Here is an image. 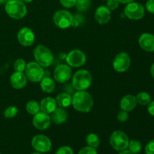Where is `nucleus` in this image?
Instances as JSON below:
<instances>
[{
    "mask_svg": "<svg viewBox=\"0 0 154 154\" xmlns=\"http://www.w3.org/2000/svg\"><path fill=\"white\" fill-rule=\"evenodd\" d=\"M72 105L74 108L81 113H88L93 106V100L88 92L78 91L72 96Z\"/></svg>",
    "mask_w": 154,
    "mask_h": 154,
    "instance_id": "nucleus-1",
    "label": "nucleus"
},
{
    "mask_svg": "<svg viewBox=\"0 0 154 154\" xmlns=\"http://www.w3.org/2000/svg\"><path fill=\"white\" fill-rule=\"evenodd\" d=\"M5 8L8 16L15 20L22 19L27 14L26 6L21 0H8Z\"/></svg>",
    "mask_w": 154,
    "mask_h": 154,
    "instance_id": "nucleus-2",
    "label": "nucleus"
},
{
    "mask_svg": "<svg viewBox=\"0 0 154 154\" xmlns=\"http://www.w3.org/2000/svg\"><path fill=\"white\" fill-rule=\"evenodd\" d=\"M92 84V75L89 71L81 69L75 72L72 80V85L78 91L87 90Z\"/></svg>",
    "mask_w": 154,
    "mask_h": 154,
    "instance_id": "nucleus-3",
    "label": "nucleus"
},
{
    "mask_svg": "<svg viewBox=\"0 0 154 154\" xmlns=\"http://www.w3.org/2000/svg\"><path fill=\"white\" fill-rule=\"evenodd\" d=\"M36 63L42 67H48L53 63L54 60V55L51 50L44 45H38L33 52Z\"/></svg>",
    "mask_w": 154,
    "mask_h": 154,
    "instance_id": "nucleus-4",
    "label": "nucleus"
},
{
    "mask_svg": "<svg viewBox=\"0 0 154 154\" xmlns=\"http://www.w3.org/2000/svg\"><path fill=\"white\" fill-rule=\"evenodd\" d=\"M25 75L27 79L31 82H40L45 77V71L43 67L36 62H30L26 64L25 69Z\"/></svg>",
    "mask_w": 154,
    "mask_h": 154,
    "instance_id": "nucleus-5",
    "label": "nucleus"
},
{
    "mask_svg": "<svg viewBox=\"0 0 154 154\" xmlns=\"http://www.w3.org/2000/svg\"><path fill=\"white\" fill-rule=\"evenodd\" d=\"M129 139L125 132L120 130L114 131L110 137L111 146L117 151L126 150L129 145Z\"/></svg>",
    "mask_w": 154,
    "mask_h": 154,
    "instance_id": "nucleus-6",
    "label": "nucleus"
},
{
    "mask_svg": "<svg viewBox=\"0 0 154 154\" xmlns=\"http://www.w3.org/2000/svg\"><path fill=\"white\" fill-rule=\"evenodd\" d=\"M74 17L69 11H57L53 17L55 25L60 29H66L72 25Z\"/></svg>",
    "mask_w": 154,
    "mask_h": 154,
    "instance_id": "nucleus-7",
    "label": "nucleus"
},
{
    "mask_svg": "<svg viewBox=\"0 0 154 154\" xmlns=\"http://www.w3.org/2000/svg\"><path fill=\"white\" fill-rule=\"evenodd\" d=\"M145 10L144 7L138 2L128 3L125 7L124 14L129 19L140 20L144 17Z\"/></svg>",
    "mask_w": 154,
    "mask_h": 154,
    "instance_id": "nucleus-8",
    "label": "nucleus"
},
{
    "mask_svg": "<svg viewBox=\"0 0 154 154\" xmlns=\"http://www.w3.org/2000/svg\"><path fill=\"white\" fill-rule=\"evenodd\" d=\"M66 60L69 66L78 68L85 64L87 57L81 50H73L68 54Z\"/></svg>",
    "mask_w": 154,
    "mask_h": 154,
    "instance_id": "nucleus-9",
    "label": "nucleus"
},
{
    "mask_svg": "<svg viewBox=\"0 0 154 154\" xmlns=\"http://www.w3.org/2000/svg\"><path fill=\"white\" fill-rule=\"evenodd\" d=\"M32 146L39 153H47L51 150V141L44 135H37L32 139Z\"/></svg>",
    "mask_w": 154,
    "mask_h": 154,
    "instance_id": "nucleus-10",
    "label": "nucleus"
},
{
    "mask_svg": "<svg viewBox=\"0 0 154 154\" xmlns=\"http://www.w3.org/2000/svg\"><path fill=\"white\" fill-rule=\"evenodd\" d=\"M131 59L127 53L121 52L117 54L113 61V67L117 72H125L129 68Z\"/></svg>",
    "mask_w": 154,
    "mask_h": 154,
    "instance_id": "nucleus-11",
    "label": "nucleus"
},
{
    "mask_svg": "<svg viewBox=\"0 0 154 154\" xmlns=\"http://www.w3.org/2000/svg\"><path fill=\"white\" fill-rule=\"evenodd\" d=\"M54 79L59 83H66L72 77V69L69 65L60 64L56 67L54 73Z\"/></svg>",
    "mask_w": 154,
    "mask_h": 154,
    "instance_id": "nucleus-12",
    "label": "nucleus"
},
{
    "mask_svg": "<svg viewBox=\"0 0 154 154\" xmlns=\"http://www.w3.org/2000/svg\"><path fill=\"white\" fill-rule=\"evenodd\" d=\"M35 34L29 27H23L17 33V40L21 45L24 47H29L35 42Z\"/></svg>",
    "mask_w": 154,
    "mask_h": 154,
    "instance_id": "nucleus-13",
    "label": "nucleus"
},
{
    "mask_svg": "<svg viewBox=\"0 0 154 154\" xmlns=\"http://www.w3.org/2000/svg\"><path fill=\"white\" fill-rule=\"evenodd\" d=\"M32 123L36 129L39 130H45L51 126V118L46 113L39 111L33 117Z\"/></svg>",
    "mask_w": 154,
    "mask_h": 154,
    "instance_id": "nucleus-14",
    "label": "nucleus"
},
{
    "mask_svg": "<svg viewBox=\"0 0 154 154\" xmlns=\"http://www.w3.org/2000/svg\"><path fill=\"white\" fill-rule=\"evenodd\" d=\"M27 78L23 72H15L10 78V82L12 87L16 90H21L24 88L27 84Z\"/></svg>",
    "mask_w": 154,
    "mask_h": 154,
    "instance_id": "nucleus-15",
    "label": "nucleus"
},
{
    "mask_svg": "<svg viewBox=\"0 0 154 154\" xmlns=\"http://www.w3.org/2000/svg\"><path fill=\"white\" fill-rule=\"evenodd\" d=\"M138 44L144 51H154V35L150 33H143L138 39Z\"/></svg>",
    "mask_w": 154,
    "mask_h": 154,
    "instance_id": "nucleus-16",
    "label": "nucleus"
},
{
    "mask_svg": "<svg viewBox=\"0 0 154 154\" xmlns=\"http://www.w3.org/2000/svg\"><path fill=\"white\" fill-rule=\"evenodd\" d=\"M111 10L107 6H99L95 13V18L96 21L101 25H104L109 22L111 19Z\"/></svg>",
    "mask_w": 154,
    "mask_h": 154,
    "instance_id": "nucleus-17",
    "label": "nucleus"
},
{
    "mask_svg": "<svg viewBox=\"0 0 154 154\" xmlns=\"http://www.w3.org/2000/svg\"><path fill=\"white\" fill-rule=\"evenodd\" d=\"M41 111L46 114H52L53 111L57 108V102L56 99L52 97H46L42 99L40 102Z\"/></svg>",
    "mask_w": 154,
    "mask_h": 154,
    "instance_id": "nucleus-18",
    "label": "nucleus"
},
{
    "mask_svg": "<svg viewBox=\"0 0 154 154\" xmlns=\"http://www.w3.org/2000/svg\"><path fill=\"white\" fill-rule=\"evenodd\" d=\"M136 97L132 95H126L121 99L120 103V108L125 111H131L135 109L137 105Z\"/></svg>",
    "mask_w": 154,
    "mask_h": 154,
    "instance_id": "nucleus-19",
    "label": "nucleus"
},
{
    "mask_svg": "<svg viewBox=\"0 0 154 154\" xmlns=\"http://www.w3.org/2000/svg\"><path fill=\"white\" fill-rule=\"evenodd\" d=\"M51 118V121L54 122L55 124H63V123H65L67 120L68 114L63 108H61V107L57 108H57L53 111Z\"/></svg>",
    "mask_w": 154,
    "mask_h": 154,
    "instance_id": "nucleus-20",
    "label": "nucleus"
},
{
    "mask_svg": "<svg viewBox=\"0 0 154 154\" xmlns=\"http://www.w3.org/2000/svg\"><path fill=\"white\" fill-rule=\"evenodd\" d=\"M41 88L42 91L46 93H51L54 91L56 87L55 82L52 78L48 76H45L40 81Z\"/></svg>",
    "mask_w": 154,
    "mask_h": 154,
    "instance_id": "nucleus-21",
    "label": "nucleus"
},
{
    "mask_svg": "<svg viewBox=\"0 0 154 154\" xmlns=\"http://www.w3.org/2000/svg\"><path fill=\"white\" fill-rule=\"evenodd\" d=\"M56 102L57 104L61 108H68L72 105V98L71 97L69 93H62L57 95L56 97Z\"/></svg>",
    "mask_w": 154,
    "mask_h": 154,
    "instance_id": "nucleus-22",
    "label": "nucleus"
},
{
    "mask_svg": "<svg viewBox=\"0 0 154 154\" xmlns=\"http://www.w3.org/2000/svg\"><path fill=\"white\" fill-rule=\"evenodd\" d=\"M26 111L29 114L34 116L35 114H36L37 113H38L40 111V105L36 101H29V102L26 103Z\"/></svg>",
    "mask_w": 154,
    "mask_h": 154,
    "instance_id": "nucleus-23",
    "label": "nucleus"
},
{
    "mask_svg": "<svg viewBox=\"0 0 154 154\" xmlns=\"http://www.w3.org/2000/svg\"><path fill=\"white\" fill-rule=\"evenodd\" d=\"M86 141L89 147H93V148H97L100 144V139L99 136L94 133L89 134L86 138Z\"/></svg>",
    "mask_w": 154,
    "mask_h": 154,
    "instance_id": "nucleus-24",
    "label": "nucleus"
},
{
    "mask_svg": "<svg viewBox=\"0 0 154 154\" xmlns=\"http://www.w3.org/2000/svg\"><path fill=\"white\" fill-rule=\"evenodd\" d=\"M137 102L141 105H147L151 102V97L146 92H141L136 96Z\"/></svg>",
    "mask_w": 154,
    "mask_h": 154,
    "instance_id": "nucleus-25",
    "label": "nucleus"
},
{
    "mask_svg": "<svg viewBox=\"0 0 154 154\" xmlns=\"http://www.w3.org/2000/svg\"><path fill=\"white\" fill-rule=\"evenodd\" d=\"M128 148H129V151L132 152L133 154H136L140 153L142 149V145L141 143L139 141L137 140H132L129 142V145H128Z\"/></svg>",
    "mask_w": 154,
    "mask_h": 154,
    "instance_id": "nucleus-26",
    "label": "nucleus"
},
{
    "mask_svg": "<svg viewBox=\"0 0 154 154\" xmlns=\"http://www.w3.org/2000/svg\"><path fill=\"white\" fill-rule=\"evenodd\" d=\"M91 5L90 0H77L76 2V7L79 11L84 12L89 9Z\"/></svg>",
    "mask_w": 154,
    "mask_h": 154,
    "instance_id": "nucleus-27",
    "label": "nucleus"
},
{
    "mask_svg": "<svg viewBox=\"0 0 154 154\" xmlns=\"http://www.w3.org/2000/svg\"><path fill=\"white\" fill-rule=\"evenodd\" d=\"M18 109L16 106H9L5 110L4 117L7 119L14 117L17 114Z\"/></svg>",
    "mask_w": 154,
    "mask_h": 154,
    "instance_id": "nucleus-28",
    "label": "nucleus"
},
{
    "mask_svg": "<svg viewBox=\"0 0 154 154\" xmlns=\"http://www.w3.org/2000/svg\"><path fill=\"white\" fill-rule=\"evenodd\" d=\"M26 66V63L25 60L23 59H17L15 60L14 63V69L15 72H23L25 71Z\"/></svg>",
    "mask_w": 154,
    "mask_h": 154,
    "instance_id": "nucleus-29",
    "label": "nucleus"
},
{
    "mask_svg": "<svg viewBox=\"0 0 154 154\" xmlns=\"http://www.w3.org/2000/svg\"><path fill=\"white\" fill-rule=\"evenodd\" d=\"M128 118H129V114H128L127 111L122 110L117 114V120L120 123H124L128 120Z\"/></svg>",
    "mask_w": 154,
    "mask_h": 154,
    "instance_id": "nucleus-30",
    "label": "nucleus"
},
{
    "mask_svg": "<svg viewBox=\"0 0 154 154\" xmlns=\"http://www.w3.org/2000/svg\"><path fill=\"white\" fill-rule=\"evenodd\" d=\"M55 154H74V152L71 147H67V146H63V147H60L57 150Z\"/></svg>",
    "mask_w": 154,
    "mask_h": 154,
    "instance_id": "nucleus-31",
    "label": "nucleus"
},
{
    "mask_svg": "<svg viewBox=\"0 0 154 154\" xmlns=\"http://www.w3.org/2000/svg\"><path fill=\"white\" fill-rule=\"evenodd\" d=\"M60 2L63 7L70 8L75 6L77 0H60Z\"/></svg>",
    "mask_w": 154,
    "mask_h": 154,
    "instance_id": "nucleus-32",
    "label": "nucleus"
},
{
    "mask_svg": "<svg viewBox=\"0 0 154 154\" xmlns=\"http://www.w3.org/2000/svg\"><path fill=\"white\" fill-rule=\"evenodd\" d=\"M78 154H97V151L96 150V148L87 146L81 149Z\"/></svg>",
    "mask_w": 154,
    "mask_h": 154,
    "instance_id": "nucleus-33",
    "label": "nucleus"
},
{
    "mask_svg": "<svg viewBox=\"0 0 154 154\" xmlns=\"http://www.w3.org/2000/svg\"><path fill=\"white\" fill-rule=\"evenodd\" d=\"M146 154H154V139L147 143L145 147Z\"/></svg>",
    "mask_w": 154,
    "mask_h": 154,
    "instance_id": "nucleus-34",
    "label": "nucleus"
},
{
    "mask_svg": "<svg viewBox=\"0 0 154 154\" xmlns=\"http://www.w3.org/2000/svg\"><path fill=\"white\" fill-rule=\"evenodd\" d=\"M119 2L117 0H108L107 1V7L110 9V10H115L118 8Z\"/></svg>",
    "mask_w": 154,
    "mask_h": 154,
    "instance_id": "nucleus-35",
    "label": "nucleus"
},
{
    "mask_svg": "<svg viewBox=\"0 0 154 154\" xmlns=\"http://www.w3.org/2000/svg\"><path fill=\"white\" fill-rule=\"evenodd\" d=\"M146 9L148 12L154 14V0H148L146 3Z\"/></svg>",
    "mask_w": 154,
    "mask_h": 154,
    "instance_id": "nucleus-36",
    "label": "nucleus"
},
{
    "mask_svg": "<svg viewBox=\"0 0 154 154\" xmlns=\"http://www.w3.org/2000/svg\"><path fill=\"white\" fill-rule=\"evenodd\" d=\"M75 17H74L73 23H72V26H79L83 22V18L82 16H81V15H76Z\"/></svg>",
    "mask_w": 154,
    "mask_h": 154,
    "instance_id": "nucleus-37",
    "label": "nucleus"
},
{
    "mask_svg": "<svg viewBox=\"0 0 154 154\" xmlns=\"http://www.w3.org/2000/svg\"><path fill=\"white\" fill-rule=\"evenodd\" d=\"M147 111H148L149 114H150V115L153 116L154 117V101L150 102V104H149L148 105V108H147Z\"/></svg>",
    "mask_w": 154,
    "mask_h": 154,
    "instance_id": "nucleus-38",
    "label": "nucleus"
},
{
    "mask_svg": "<svg viewBox=\"0 0 154 154\" xmlns=\"http://www.w3.org/2000/svg\"><path fill=\"white\" fill-rule=\"evenodd\" d=\"M117 1H118V2L123 3V4H128V3L134 2V0H117Z\"/></svg>",
    "mask_w": 154,
    "mask_h": 154,
    "instance_id": "nucleus-39",
    "label": "nucleus"
},
{
    "mask_svg": "<svg viewBox=\"0 0 154 154\" xmlns=\"http://www.w3.org/2000/svg\"><path fill=\"white\" fill-rule=\"evenodd\" d=\"M119 154H133V153H132L131 151H129V150H121V152H120Z\"/></svg>",
    "mask_w": 154,
    "mask_h": 154,
    "instance_id": "nucleus-40",
    "label": "nucleus"
},
{
    "mask_svg": "<svg viewBox=\"0 0 154 154\" xmlns=\"http://www.w3.org/2000/svg\"><path fill=\"white\" fill-rule=\"evenodd\" d=\"M150 73H151L152 77H153V79H154V63L151 66V68H150Z\"/></svg>",
    "mask_w": 154,
    "mask_h": 154,
    "instance_id": "nucleus-41",
    "label": "nucleus"
},
{
    "mask_svg": "<svg viewBox=\"0 0 154 154\" xmlns=\"http://www.w3.org/2000/svg\"><path fill=\"white\" fill-rule=\"evenodd\" d=\"M8 0H0V5H3V4H5L6 2H7Z\"/></svg>",
    "mask_w": 154,
    "mask_h": 154,
    "instance_id": "nucleus-42",
    "label": "nucleus"
},
{
    "mask_svg": "<svg viewBox=\"0 0 154 154\" xmlns=\"http://www.w3.org/2000/svg\"><path fill=\"white\" fill-rule=\"evenodd\" d=\"M21 1H23V2H26V3H29L31 2H32L33 0H21Z\"/></svg>",
    "mask_w": 154,
    "mask_h": 154,
    "instance_id": "nucleus-43",
    "label": "nucleus"
},
{
    "mask_svg": "<svg viewBox=\"0 0 154 154\" xmlns=\"http://www.w3.org/2000/svg\"><path fill=\"white\" fill-rule=\"evenodd\" d=\"M32 154H42L41 153H32Z\"/></svg>",
    "mask_w": 154,
    "mask_h": 154,
    "instance_id": "nucleus-44",
    "label": "nucleus"
},
{
    "mask_svg": "<svg viewBox=\"0 0 154 154\" xmlns=\"http://www.w3.org/2000/svg\"><path fill=\"white\" fill-rule=\"evenodd\" d=\"M106 1H108V0H106Z\"/></svg>",
    "mask_w": 154,
    "mask_h": 154,
    "instance_id": "nucleus-45",
    "label": "nucleus"
},
{
    "mask_svg": "<svg viewBox=\"0 0 154 154\" xmlns=\"http://www.w3.org/2000/svg\"><path fill=\"white\" fill-rule=\"evenodd\" d=\"M0 154H1V153H0Z\"/></svg>",
    "mask_w": 154,
    "mask_h": 154,
    "instance_id": "nucleus-46",
    "label": "nucleus"
}]
</instances>
